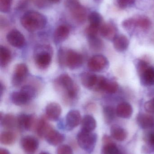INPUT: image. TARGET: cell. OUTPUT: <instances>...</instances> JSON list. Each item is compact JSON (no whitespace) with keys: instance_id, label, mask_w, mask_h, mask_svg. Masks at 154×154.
<instances>
[{"instance_id":"cell-39","label":"cell","mask_w":154,"mask_h":154,"mask_svg":"<svg viewBox=\"0 0 154 154\" xmlns=\"http://www.w3.org/2000/svg\"><path fill=\"white\" fill-rule=\"evenodd\" d=\"M100 27H96L90 25L86 29V33L88 37H91L97 36L99 31Z\"/></svg>"},{"instance_id":"cell-41","label":"cell","mask_w":154,"mask_h":154,"mask_svg":"<svg viewBox=\"0 0 154 154\" xmlns=\"http://www.w3.org/2000/svg\"><path fill=\"white\" fill-rule=\"evenodd\" d=\"M144 108L148 113L154 114V98L146 102Z\"/></svg>"},{"instance_id":"cell-8","label":"cell","mask_w":154,"mask_h":154,"mask_svg":"<svg viewBox=\"0 0 154 154\" xmlns=\"http://www.w3.org/2000/svg\"><path fill=\"white\" fill-rule=\"evenodd\" d=\"M82 118L80 112L77 110H71L68 112L66 117V128L67 130H73L81 123Z\"/></svg>"},{"instance_id":"cell-3","label":"cell","mask_w":154,"mask_h":154,"mask_svg":"<svg viewBox=\"0 0 154 154\" xmlns=\"http://www.w3.org/2000/svg\"><path fill=\"white\" fill-rule=\"evenodd\" d=\"M78 144L87 153L91 154L94 151L97 141V135L95 133L81 131L77 135Z\"/></svg>"},{"instance_id":"cell-25","label":"cell","mask_w":154,"mask_h":154,"mask_svg":"<svg viewBox=\"0 0 154 154\" xmlns=\"http://www.w3.org/2000/svg\"><path fill=\"white\" fill-rule=\"evenodd\" d=\"M11 100L14 104L18 106H23L30 101L29 99L20 91L12 92L11 95Z\"/></svg>"},{"instance_id":"cell-37","label":"cell","mask_w":154,"mask_h":154,"mask_svg":"<svg viewBox=\"0 0 154 154\" xmlns=\"http://www.w3.org/2000/svg\"><path fill=\"white\" fill-rule=\"evenodd\" d=\"M122 25L124 29L127 31H132L136 28L135 20L133 18L127 19L123 21Z\"/></svg>"},{"instance_id":"cell-19","label":"cell","mask_w":154,"mask_h":154,"mask_svg":"<svg viewBox=\"0 0 154 154\" xmlns=\"http://www.w3.org/2000/svg\"><path fill=\"white\" fill-rule=\"evenodd\" d=\"M133 109L132 106L127 102H122L118 106L116 109V115L123 119H128L133 114Z\"/></svg>"},{"instance_id":"cell-35","label":"cell","mask_w":154,"mask_h":154,"mask_svg":"<svg viewBox=\"0 0 154 154\" xmlns=\"http://www.w3.org/2000/svg\"><path fill=\"white\" fill-rule=\"evenodd\" d=\"M20 91L27 97L30 101L36 97V89L31 85H24L21 89Z\"/></svg>"},{"instance_id":"cell-33","label":"cell","mask_w":154,"mask_h":154,"mask_svg":"<svg viewBox=\"0 0 154 154\" xmlns=\"http://www.w3.org/2000/svg\"><path fill=\"white\" fill-rule=\"evenodd\" d=\"M88 38L90 46L93 50L99 51L103 48L104 46L103 42L97 36L88 37Z\"/></svg>"},{"instance_id":"cell-44","label":"cell","mask_w":154,"mask_h":154,"mask_svg":"<svg viewBox=\"0 0 154 154\" xmlns=\"http://www.w3.org/2000/svg\"><path fill=\"white\" fill-rule=\"evenodd\" d=\"M34 1L36 5L39 7L45 6L46 2H48V0H34Z\"/></svg>"},{"instance_id":"cell-27","label":"cell","mask_w":154,"mask_h":154,"mask_svg":"<svg viewBox=\"0 0 154 154\" xmlns=\"http://www.w3.org/2000/svg\"><path fill=\"white\" fill-rule=\"evenodd\" d=\"M11 59V53L7 48L0 47V66L2 67L6 66Z\"/></svg>"},{"instance_id":"cell-4","label":"cell","mask_w":154,"mask_h":154,"mask_svg":"<svg viewBox=\"0 0 154 154\" xmlns=\"http://www.w3.org/2000/svg\"><path fill=\"white\" fill-rule=\"evenodd\" d=\"M48 46H42L36 49L34 54V60L36 65L41 69L48 67L52 60L51 51Z\"/></svg>"},{"instance_id":"cell-13","label":"cell","mask_w":154,"mask_h":154,"mask_svg":"<svg viewBox=\"0 0 154 154\" xmlns=\"http://www.w3.org/2000/svg\"><path fill=\"white\" fill-rule=\"evenodd\" d=\"M34 123V118L30 115L21 114L17 117V126L21 130H30Z\"/></svg>"},{"instance_id":"cell-11","label":"cell","mask_w":154,"mask_h":154,"mask_svg":"<svg viewBox=\"0 0 154 154\" xmlns=\"http://www.w3.org/2000/svg\"><path fill=\"white\" fill-rule=\"evenodd\" d=\"M44 138L48 143L51 145L56 146L64 142L65 137L64 135L51 128L46 133Z\"/></svg>"},{"instance_id":"cell-30","label":"cell","mask_w":154,"mask_h":154,"mask_svg":"<svg viewBox=\"0 0 154 154\" xmlns=\"http://www.w3.org/2000/svg\"><path fill=\"white\" fill-rule=\"evenodd\" d=\"M103 114L104 119L107 123H111L115 119L116 115V110L112 107L107 106L105 107L103 109Z\"/></svg>"},{"instance_id":"cell-28","label":"cell","mask_w":154,"mask_h":154,"mask_svg":"<svg viewBox=\"0 0 154 154\" xmlns=\"http://www.w3.org/2000/svg\"><path fill=\"white\" fill-rule=\"evenodd\" d=\"M15 134L11 131H4L0 136V141L2 144L10 145L14 143L15 140Z\"/></svg>"},{"instance_id":"cell-22","label":"cell","mask_w":154,"mask_h":154,"mask_svg":"<svg viewBox=\"0 0 154 154\" xmlns=\"http://www.w3.org/2000/svg\"><path fill=\"white\" fill-rule=\"evenodd\" d=\"M129 42L126 36L121 35L117 36L114 40V46L116 50L123 52L127 49Z\"/></svg>"},{"instance_id":"cell-16","label":"cell","mask_w":154,"mask_h":154,"mask_svg":"<svg viewBox=\"0 0 154 154\" xmlns=\"http://www.w3.org/2000/svg\"><path fill=\"white\" fill-rule=\"evenodd\" d=\"M137 121L139 126L143 129H150L154 127V117L148 114H138Z\"/></svg>"},{"instance_id":"cell-32","label":"cell","mask_w":154,"mask_h":154,"mask_svg":"<svg viewBox=\"0 0 154 154\" xmlns=\"http://www.w3.org/2000/svg\"><path fill=\"white\" fill-rule=\"evenodd\" d=\"M118 85L117 82L114 81H109L106 80L102 88V91L108 94H114L117 91Z\"/></svg>"},{"instance_id":"cell-17","label":"cell","mask_w":154,"mask_h":154,"mask_svg":"<svg viewBox=\"0 0 154 154\" xmlns=\"http://www.w3.org/2000/svg\"><path fill=\"white\" fill-rule=\"evenodd\" d=\"M141 82L145 86L154 85V68L150 66L147 68L140 75Z\"/></svg>"},{"instance_id":"cell-2","label":"cell","mask_w":154,"mask_h":154,"mask_svg":"<svg viewBox=\"0 0 154 154\" xmlns=\"http://www.w3.org/2000/svg\"><path fill=\"white\" fill-rule=\"evenodd\" d=\"M59 59L61 64H65L71 69L78 68L83 64L82 55L72 50L64 51L61 49L59 54Z\"/></svg>"},{"instance_id":"cell-14","label":"cell","mask_w":154,"mask_h":154,"mask_svg":"<svg viewBox=\"0 0 154 154\" xmlns=\"http://www.w3.org/2000/svg\"><path fill=\"white\" fill-rule=\"evenodd\" d=\"M45 112L49 119L52 121H57L61 114V107L56 102L49 103L46 106Z\"/></svg>"},{"instance_id":"cell-45","label":"cell","mask_w":154,"mask_h":154,"mask_svg":"<svg viewBox=\"0 0 154 154\" xmlns=\"http://www.w3.org/2000/svg\"><path fill=\"white\" fill-rule=\"evenodd\" d=\"M147 141L149 144L154 147V133H152L148 135Z\"/></svg>"},{"instance_id":"cell-43","label":"cell","mask_w":154,"mask_h":154,"mask_svg":"<svg viewBox=\"0 0 154 154\" xmlns=\"http://www.w3.org/2000/svg\"><path fill=\"white\" fill-rule=\"evenodd\" d=\"M80 4L79 0H64L65 6L69 10Z\"/></svg>"},{"instance_id":"cell-24","label":"cell","mask_w":154,"mask_h":154,"mask_svg":"<svg viewBox=\"0 0 154 154\" xmlns=\"http://www.w3.org/2000/svg\"><path fill=\"white\" fill-rule=\"evenodd\" d=\"M1 123L2 125L6 129H12L17 126V118L11 114L3 116L1 114Z\"/></svg>"},{"instance_id":"cell-23","label":"cell","mask_w":154,"mask_h":154,"mask_svg":"<svg viewBox=\"0 0 154 154\" xmlns=\"http://www.w3.org/2000/svg\"><path fill=\"white\" fill-rule=\"evenodd\" d=\"M110 133L111 136L114 139L119 142L124 141L127 136V131L123 128L116 125L111 127Z\"/></svg>"},{"instance_id":"cell-42","label":"cell","mask_w":154,"mask_h":154,"mask_svg":"<svg viewBox=\"0 0 154 154\" xmlns=\"http://www.w3.org/2000/svg\"><path fill=\"white\" fill-rule=\"evenodd\" d=\"M119 7L125 8L134 3L135 0H117Z\"/></svg>"},{"instance_id":"cell-21","label":"cell","mask_w":154,"mask_h":154,"mask_svg":"<svg viewBox=\"0 0 154 154\" xmlns=\"http://www.w3.org/2000/svg\"><path fill=\"white\" fill-rule=\"evenodd\" d=\"M96 121L92 116H85L81 121V130L92 132L96 127Z\"/></svg>"},{"instance_id":"cell-34","label":"cell","mask_w":154,"mask_h":154,"mask_svg":"<svg viewBox=\"0 0 154 154\" xmlns=\"http://www.w3.org/2000/svg\"><path fill=\"white\" fill-rule=\"evenodd\" d=\"M135 20L136 27H139L143 29H148L152 24L150 20L145 16H140Z\"/></svg>"},{"instance_id":"cell-46","label":"cell","mask_w":154,"mask_h":154,"mask_svg":"<svg viewBox=\"0 0 154 154\" xmlns=\"http://www.w3.org/2000/svg\"><path fill=\"white\" fill-rule=\"evenodd\" d=\"M0 154H11L10 152L7 149L1 148L0 149Z\"/></svg>"},{"instance_id":"cell-15","label":"cell","mask_w":154,"mask_h":154,"mask_svg":"<svg viewBox=\"0 0 154 154\" xmlns=\"http://www.w3.org/2000/svg\"><path fill=\"white\" fill-rule=\"evenodd\" d=\"M70 11L71 17L77 22L83 23L86 20V10L81 4L73 7Z\"/></svg>"},{"instance_id":"cell-9","label":"cell","mask_w":154,"mask_h":154,"mask_svg":"<svg viewBox=\"0 0 154 154\" xmlns=\"http://www.w3.org/2000/svg\"><path fill=\"white\" fill-rule=\"evenodd\" d=\"M6 39L9 44L15 48H21L25 44L24 36L16 29L12 30L9 32L6 36Z\"/></svg>"},{"instance_id":"cell-12","label":"cell","mask_w":154,"mask_h":154,"mask_svg":"<svg viewBox=\"0 0 154 154\" xmlns=\"http://www.w3.org/2000/svg\"><path fill=\"white\" fill-rule=\"evenodd\" d=\"M99 32L102 37L109 41H113L117 35V29L114 24L110 23H105L99 28Z\"/></svg>"},{"instance_id":"cell-29","label":"cell","mask_w":154,"mask_h":154,"mask_svg":"<svg viewBox=\"0 0 154 154\" xmlns=\"http://www.w3.org/2000/svg\"><path fill=\"white\" fill-rule=\"evenodd\" d=\"M102 154H122L116 145L110 142L104 144L102 150Z\"/></svg>"},{"instance_id":"cell-20","label":"cell","mask_w":154,"mask_h":154,"mask_svg":"<svg viewBox=\"0 0 154 154\" xmlns=\"http://www.w3.org/2000/svg\"><path fill=\"white\" fill-rule=\"evenodd\" d=\"M98 79V77L96 75L90 73H83L81 76L82 84L87 88H95Z\"/></svg>"},{"instance_id":"cell-18","label":"cell","mask_w":154,"mask_h":154,"mask_svg":"<svg viewBox=\"0 0 154 154\" xmlns=\"http://www.w3.org/2000/svg\"><path fill=\"white\" fill-rule=\"evenodd\" d=\"M70 34V29L66 25H61L55 30L54 32V40L56 43H60L66 40Z\"/></svg>"},{"instance_id":"cell-38","label":"cell","mask_w":154,"mask_h":154,"mask_svg":"<svg viewBox=\"0 0 154 154\" xmlns=\"http://www.w3.org/2000/svg\"><path fill=\"white\" fill-rule=\"evenodd\" d=\"M57 154H73V152L69 146L61 145L57 148Z\"/></svg>"},{"instance_id":"cell-6","label":"cell","mask_w":154,"mask_h":154,"mask_svg":"<svg viewBox=\"0 0 154 154\" xmlns=\"http://www.w3.org/2000/svg\"><path fill=\"white\" fill-rule=\"evenodd\" d=\"M109 66L107 59L103 55H95L89 60L88 68L93 72H101L107 69Z\"/></svg>"},{"instance_id":"cell-36","label":"cell","mask_w":154,"mask_h":154,"mask_svg":"<svg viewBox=\"0 0 154 154\" xmlns=\"http://www.w3.org/2000/svg\"><path fill=\"white\" fill-rule=\"evenodd\" d=\"M13 0H0V11L3 13L10 12Z\"/></svg>"},{"instance_id":"cell-40","label":"cell","mask_w":154,"mask_h":154,"mask_svg":"<svg viewBox=\"0 0 154 154\" xmlns=\"http://www.w3.org/2000/svg\"><path fill=\"white\" fill-rule=\"evenodd\" d=\"M149 66L148 63L143 60H138L137 63V73L140 75L143 71H144Z\"/></svg>"},{"instance_id":"cell-26","label":"cell","mask_w":154,"mask_h":154,"mask_svg":"<svg viewBox=\"0 0 154 154\" xmlns=\"http://www.w3.org/2000/svg\"><path fill=\"white\" fill-rule=\"evenodd\" d=\"M51 128L45 119H41L36 124L35 130L40 137H44L46 133Z\"/></svg>"},{"instance_id":"cell-1","label":"cell","mask_w":154,"mask_h":154,"mask_svg":"<svg viewBox=\"0 0 154 154\" xmlns=\"http://www.w3.org/2000/svg\"><path fill=\"white\" fill-rule=\"evenodd\" d=\"M47 21L44 15L35 11L27 12L20 19L23 27L31 32L43 29L46 26Z\"/></svg>"},{"instance_id":"cell-7","label":"cell","mask_w":154,"mask_h":154,"mask_svg":"<svg viewBox=\"0 0 154 154\" xmlns=\"http://www.w3.org/2000/svg\"><path fill=\"white\" fill-rule=\"evenodd\" d=\"M20 143L22 149L26 154H34L39 148V140L32 136L24 137Z\"/></svg>"},{"instance_id":"cell-48","label":"cell","mask_w":154,"mask_h":154,"mask_svg":"<svg viewBox=\"0 0 154 154\" xmlns=\"http://www.w3.org/2000/svg\"><path fill=\"white\" fill-rule=\"evenodd\" d=\"M39 154H50L48 152H41L40 153H39Z\"/></svg>"},{"instance_id":"cell-31","label":"cell","mask_w":154,"mask_h":154,"mask_svg":"<svg viewBox=\"0 0 154 154\" xmlns=\"http://www.w3.org/2000/svg\"><path fill=\"white\" fill-rule=\"evenodd\" d=\"M88 18L90 25L100 27L102 21V17L100 14L96 11L92 12L89 15Z\"/></svg>"},{"instance_id":"cell-10","label":"cell","mask_w":154,"mask_h":154,"mask_svg":"<svg viewBox=\"0 0 154 154\" xmlns=\"http://www.w3.org/2000/svg\"><path fill=\"white\" fill-rule=\"evenodd\" d=\"M28 73L26 65L23 63L17 64L14 68V74L12 78V83L14 86H19L24 80Z\"/></svg>"},{"instance_id":"cell-47","label":"cell","mask_w":154,"mask_h":154,"mask_svg":"<svg viewBox=\"0 0 154 154\" xmlns=\"http://www.w3.org/2000/svg\"><path fill=\"white\" fill-rule=\"evenodd\" d=\"M48 2L52 3H58L60 2L61 0H48Z\"/></svg>"},{"instance_id":"cell-5","label":"cell","mask_w":154,"mask_h":154,"mask_svg":"<svg viewBox=\"0 0 154 154\" xmlns=\"http://www.w3.org/2000/svg\"><path fill=\"white\" fill-rule=\"evenodd\" d=\"M58 82L59 85L66 91V93L69 97L74 98L76 97L78 92L77 87L72 79L68 74L61 75L58 79Z\"/></svg>"}]
</instances>
